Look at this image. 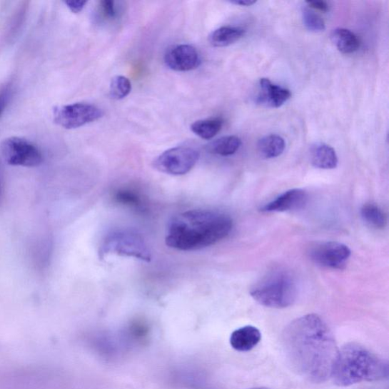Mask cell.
I'll return each mask as SVG.
<instances>
[{
    "mask_svg": "<svg viewBox=\"0 0 389 389\" xmlns=\"http://www.w3.org/2000/svg\"><path fill=\"white\" fill-rule=\"evenodd\" d=\"M282 345L292 370L304 380L323 383L331 378L338 348L320 315L308 314L291 322L283 332Z\"/></svg>",
    "mask_w": 389,
    "mask_h": 389,
    "instance_id": "cell-1",
    "label": "cell"
},
{
    "mask_svg": "<svg viewBox=\"0 0 389 389\" xmlns=\"http://www.w3.org/2000/svg\"><path fill=\"white\" fill-rule=\"evenodd\" d=\"M233 226L231 218L223 212L190 210L171 220L165 242L171 248L181 251L202 250L226 238Z\"/></svg>",
    "mask_w": 389,
    "mask_h": 389,
    "instance_id": "cell-2",
    "label": "cell"
},
{
    "mask_svg": "<svg viewBox=\"0 0 389 389\" xmlns=\"http://www.w3.org/2000/svg\"><path fill=\"white\" fill-rule=\"evenodd\" d=\"M388 363L367 348L350 343L338 349L331 379L340 387L388 378Z\"/></svg>",
    "mask_w": 389,
    "mask_h": 389,
    "instance_id": "cell-3",
    "label": "cell"
},
{
    "mask_svg": "<svg viewBox=\"0 0 389 389\" xmlns=\"http://www.w3.org/2000/svg\"><path fill=\"white\" fill-rule=\"evenodd\" d=\"M251 294L257 303L266 308H287L298 299V281L289 271L275 268L256 283Z\"/></svg>",
    "mask_w": 389,
    "mask_h": 389,
    "instance_id": "cell-4",
    "label": "cell"
},
{
    "mask_svg": "<svg viewBox=\"0 0 389 389\" xmlns=\"http://www.w3.org/2000/svg\"><path fill=\"white\" fill-rule=\"evenodd\" d=\"M101 256L114 254L151 261V253L144 239L132 231H117L105 238L100 251Z\"/></svg>",
    "mask_w": 389,
    "mask_h": 389,
    "instance_id": "cell-5",
    "label": "cell"
},
{
    "mask_svg": "<svg viewBox=\"0 0 389 389\" xmlns=\"http://www.w3.org/2000/svg\"><path fill=\"white\" fill-rule=\"evenodd\" d=\"M3 156L11 166L36 168L43 163L41 150L29 140L9 137L2 144Z\"/></svg>",
    "mask_w": 389,
    "mask_h": 389,
    "instance_id": "cell-6",
    "label": "cell"
},
{
    "mask_svg": "<svg viewBox=\"0 0 389 389\" xmlns=\"http://www.w3.org/2000/svg\"><path fill=\"white\" fill-rule=\"evenodd\" d=\"M103 111L96 105L76 103L58 106L54 110V121L66 129H73L96 121L103 116Z\"/></svg>",
    "mask_w": 389,
    "mask_h": 389,
    "instance_id": "cell-7",
    "label": "cell"
},
{
    "mask_svg": "<svg viewBox=\"0 0 389 389\" xmlns=\"http://www.w3.org/2000/svg\"><path fill=\"white\" fill-rule=\"evenodd\" d=\"M198 158V152L192 148L176 147L164 151L156 158L154 166L164 173L184 175L195 167Z\"/></svg>",
    "mask_w": 389,
    "mask_h": 389,
    "instance_id": "cell-8",
    "label": "cell"
},
{
    "mask_svg": "<svg viewBox=\"0 0 389 389\" xmlns=\"http://www.w3.org/2000/svg\"><path fill=\"white\" fill-rule=\"evenodd\" d=\"M309 257L316 265L326 268L344 269L351 251L348 246L335 241L314 243L310 247Z\"/></svg>",
    "mask_w": 389,
    "mask_h": 389,
    "instance_id": "cell-9",
    "label": "cell"
},
{
    "mask_svg": "<svg viewBox=\"0 0 389 389\" xmlns=\"http://www.w3.org/2000/svg\"><path fill=\"white\" fill-rule=\"evenodd\" d=\"M167 66L178 72H188L201 64V57L194 46L179 44L171 47L164 56Z\"/></svg>",
    "mask_w": 389,
    "mask_h": 389,
    "instance_id": "cell-10",
    "label": "cell"
},
{
    "mask_svg": "<svg viewBox=\"0 0 389 389\" xmlns=\"http://www.w3.org/2000/svg\"><path fill=\"white\" fill-rule=\"evenodd\" d=\"M291 98V92L286 88L273 84L268 79H261L258 82V93L256 103L267 108H278Z\"/></svg>",
    "mask_w": 389,
    "mask_h": 389,
    "instance_id": "cell-11",
    "label": "cell"
},
{
    "mask_svg": "<svg viewBox=\"0 0 389 389\" xmlns=\"http://www.w3.org/2000/svg\"><path fill=\"white\" fill-rule=\"evenodd\" d=\"M308 201V195L300 188H293L282 193L276 199L265 206L261 211L272 213V212H286L298 210L305 206Z\"/></svg>",
    "mask_w": 389,
    "mask_h": 389,
    "instance_id": "cell-12",
    "label": "cell"
},
{
    "mask_svg": "<svg viewBox=\"0 0 389 389\" xmlns=\"http://www.w3.org/2000/svg\"><path fill=\"white\" fill-rule=\"evenodd\" d=\"M262 335L259 330L252 325L240 328L231 334L230 343L231 347L240 352L253 350L261 343Z\"/></svg>",
    "mask_w": 389,
    "mask_h": 389,
    "instance_id": "cell-13",
    "label": "cell"
},
{
    "mask_svg": "<svg viewBox=\"0 0 389 389\" xmlns=\"http://www.w3.org/2000/svg\"><path fill=\"white\" fill-rule=\"evenodd\" d=\"M310 161L313 166L323 170L335 169L338 163L335 149L325 143H316L311 147Z\"/></svg>",
    "mask_w": 389,
    "mask_h": 389,
    "instance_id": "cell-14",
    "label": "cell"
},
{
    "mask_svg": "<svg viewBox=\"0 0 389 389\" xmlns=\"http://www.w3.org/2000/svg\"><path fill=\"white\" fill-rule=\"evenodd\" d=\"M331 40L340 53L350 54L358 51L360 41L357 35L346 29H337L331 34Z\"/></svg>",
    "mask_w": 389,
    "mask_h": 389,
    "instance_id": "cell-15",
    "label": "cell"
},
{
    "mask_svg": "<svg viewBox=\"0 0 389 389\" xmlns=\"http://www.w3.org/2000/svg\"><path fill=\"white\" fill-rule=\"evenodd\" d=\"M286 148L284 138L271 134L263 137L257 144L259 155L266 159H273L283 154Z\"/></svg>",
    "mask_w": 389,
    "mask_h": 389,
    "instance_id": "cell-16",
    "label": "cell"
},
{
    "mask_svg": "<svg viewBox=\"0 0 389 389\" xmlns=\"http://www.w3.org/2000/svg\"><path fill=\"white\" fill-rule=\"evenodd\" d=\"M246 31L239 27L225 26L211 32L208 37L209 43L216 47L230 46L241 39Z\"/></svg>",
    "mask_w": 389,
    "mask_h": 389,
    "instance_id": "cell-17",
    "label": "cell"
},
{
    "mask_svg": "<svg viewBox=\"0 0 389 389\" xmlns=\"http://www.w3.org/2000/svg\"><path fill=\"white\" fill-rule=\"evenodd\" d=\"M242 145L241 139L236 136H228L212 141L207 149L212 154L220 156H230L235 154Z\"/></svg>",
    "mask_w": 389,
    "mask_h": 389,
    "instance_id": "cell-18",
    "label": "cell"
},
{
    "mask_svg": "<svg viewBox=\"0 0 389 389\" xmlns=\"http://www.w3.org/2000/svg\"><path fill=\"white\" fill-rule=\"evenodd\" d=\"M223 121L221 118L196 121L191 126V131L196 136L203 139L213 138L221 131Z\"/></svg>",
    "mask_w": 389,
    "mask_h": 389,
    "instance_id": "cell-19",
    "label": "cell"
},
{
    "mask_svg": "<svg viewBox=\"0 0 389 389\" xmlns=\"http://www.w3.org/2000/svg\"><path fill=\"white\" fill-rule=\"evenodd\" d=\"M361 216L365 222L374 228L384 229L387 226V216L377 205H364L361 208Z\"/></svg>",
    "mask_w": 389,
    "mask_h": 389,
    "instance_id": "cell-20",
    "label": "cell"
},
{
    "mask_svg": "<svg viewBox=\"0 0 389 389\" xmlns=\"http://www.w3.org/2000/svg\"><path fill=\"white\" fill-rule=\"evenodd\" d=\"M131 81L125 76H117L112 79L110 86V96L114 100H121L131 92Z\"/></svg>",
    "mask_w": 389,
    "mask_h": 389,
    "instance_id": "cell-21",
    "label": "cell"
},
{
    "mask_svg": "<svg viewBox=\"0 0 389 389\" xmlns=\"http://www.w3.org/2000/svg\"><path fill=\"white\" fill-rule=\"evenodd\" d=\"M29 9V2H22L11 19L8 31V38L14 39L24 26Z\"/></svg>",
    "mask_w": 389,
    "mask_h": 389,
    "instance_id": "cell-22",
    "label": "cell"
},
{
    "mask_svg": "<svg viewBox=\"0 0 389 389\" xmlns=\"http://www.w3.org/2000/svg\"><path fill=\"white\" fill-rule=\"evenodd\" d=\"M302 19L304 26L310 31L318 33L325 30L324 20L310 9H303Z\"/></svg>",
    "mask_w": 389,
    "mask_h": 389,
    "instance_id": "cell-23",
    "label": "cell"
},
{
    "mask_svg": "<svg viewBox=\"0 0 389 389\" xmlns=\"http://www.w3.org/2000/svg\"><path fill=\"white\" fill-rule=\"evenodd\" d=\"M114 198L118 203L136 208L141 207L139 196L133 191L126 190L117 191Z\"/></svg>",
    "mask_w": 389,
    "mask_h": 389,
    "instance_id": "cell-24",
    "label": "cell"
},
{
    "mask_svg": "<svg viewBox=\"0 0 389 389\" xmlns=\"http://www.w3.org/2000/svg\"><path fill=\"white\" fill-rule=\"evenodd\" d=\"M99 13L107 21H114L118 17V9L116 3L112 0H103L99 2Z\"/></svg>",
    "mask_w": 389,
    "mask_h": 389,
    "instance_id": "cell-25",
    "label": "cell"
},
{
    "mask_svg": "<svg viewBox=\"0 0 389 389\" xmlns=\"http://www.w3.org/2000/svg\"><path fill=\"white\" fill-rule=\"evenodd\" d=\"M13 91V84L11 82L0 86V117L3 116L10 103Z\"/></svg>",
    "mask_w": 389,
    "mask_h": 389,
    "instance_id": "cell-26",
    "label": "cell"
},
{
    "mask_svg": "<svg viewBox=\"0 0 389 389\" xmlns=\"http://www.w3.org/2000/svg\"><path fill=\"white\" fill-rule=\"evenodd\" d=\"M86 1H66L65 4L74 14H79L84 9Z\"/></svg>",
    "mask_w": 389,
    "mask_h": 389,
    "instance_id": "cell-27",
    "label": "cell"
},
{
    "mask_svg": "<svg viewBox=\"0 0 389 389\" xmlns=\"http://www.w3.org/2000/svg\"><path fill=\"white\" fill-rule=\"evenodd\" d=\"M305 4H308L310 9L320 11L322 13H326L329 9L328 4L325 1H306Z\"/></svg>",
    "mask_w": 389,
    "mask_h": 389,
    "instance_id": "cell-28",
    "label": "cell"
},
{
    "mask_svg": "<svg viewBox=\"0 0 389 389\" xmlns=\"http://www.w3.org/2000/svg\"><path fill=\"white\" fill-rule=\"evenodd\" d=\"M4 202V186L2 178L1 171H0V207L2 206Z\"/></svg>",
    "mask_w": 389,
    "mask_h": 389,
    "instance_id": "cell-29",
    "label": "cell"
},
{
    "mask_svg": "<svg viewBox=\"0 0 389 389\" xmlns=\"http://www.w3.org/2000/svg\"><path fill=\"white\" fill-rule=\"evenodd\" d=\"M256 1H251V0H245V1H235L231 2V4L235 5H239L242 6H251L253 4H255Z\"/></svg>",
    "mask_w": 389,
    "mask_h": 389,
    "instance_id": "cell-30",
    "label": "cell"
},
{
    "mask_svg": "<svg viewBox=\"0 0 389 389\" xmlns=\"http://www.w3.org/2000/svg\"><path fill=\"white\" fill-rule=\"evenodd\" d=\"M251 389H271V388H266V387H258V388H253Z\"/></svg>",
    "mask_w": 389,
    "mask_h": 389,
    "instance_id": "cell-31",
    "label": "cell"
}]
</instances>
